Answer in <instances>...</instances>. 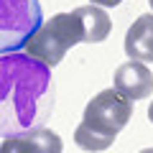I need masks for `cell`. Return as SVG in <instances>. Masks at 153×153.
I'll return each instance as SVG.
<instances>
[{
  "label": "cell",
  "instance_id": "6da1fadb",
  "mask_svg": "<svg viewBox=\"0 0 153 153\" xmlns=\"http://www.w3.org/2000/svg\"><path fill=\"white\" fill-rule=\"evenodd\" d=\"M51 69L23 51L0 56V135L46 128L54 110Z\"/></svg>",
  "mask_w": 153,
  "mask_h": 153
},
{
  "label": "cell",
  "instance_id": "7a4b0ae2",
  "mask_svg": "<svg viewBox=\"0 0 153 153\" xmlns=\"http://www.w3.org/2000/svg\"><path fill=\"white\" fill-rule=\"evenodd\" d=\"M82 41V26L76 13H56L49 21H44L41 26L33 31V36L23 44V54H28L31 59L41 61L51 69L66 56V51Z\"/></svg>",
  "mask_w": 153,
  "mask_h": 153
},
{
  "label": "cell",
  "instance_id": "3957f363",
  "mask_svg": "<svg viewBox=\"0 0 153 153\" xmlns=\"http://www.w3.org/2000/svg\"><path fill=\"white\" fill-rule=\"evenodd\" d=\"M133 115V102L128 97H123L117 89H102L87 102L82 112V123L79 125L84 130L94 133L100 138H107L115 143L117 133L130 123Z\"/></svg>",
  "mask_w": 153,
  "mask_h": 153
},
{
  "label": "cell",
  "instance_id": "277c9868",
  "mask_svg": "<svg viewBox=\"0 0 153 153\" xmlns=\"http://www.w3.org/2000/svg\"><path fill=\"white\" fill-rule=\"evenodd\" d=\"M41 23L44 10L38 0H0V56L23 49Z\"/></svg>",
  "mask_w": 153,
  "mask_h": 153
},
{
  "label": "cell",
  "instance_id": "5b68a950",
  "mask_svg": "<svg viewBox=\"0 0 153 153\" xmlns=\"http://www.w3.org/2000/svg\"><path fill=\"white\" fill-rule=\"evenodd\" d=\"M112 84H115L112 89H117L123 97H128L130 102H138V100H146L153 92V71L146 64L130 59L115 69Z\"/></svg>",
  "mask_w": 153,
  "mask_h": 153
},
{
  "label": "cell",
  "instance_id": "8992f818",
  "mask_svg": "<svg viewBox=\"0 0 153 153\" xmlns=\"http://www.w3.org/2000/svg\"><path fill=\"white\" fill-rule=\"evenodd\" d=\"M64 143H61L59 133L49 130V128H36V130L21 133V135L3 138L0 143V153H61Z\"/></svg>",
  "mask_w": 153,
  "mask_h": 153
},
{
  "label": "cell",
  "instance_id": "52a82bcc",
  "mask_svg": "<svg viewBox=\"0 0 153 153\" xmlns=\"http://www.w3.org/2000/svg\"><path fill=\"white\" fill-rule=\"evenodd\" d=\"M125 54L133 61L153 64V13H143L125 33Z\"/></svg>",
  "mask_w": 153,
  "mask_h": 153
},
{
  "label": "cell",
  "instance_id": "ba28073f",
  "mask_svg": "<svg viewBox=\"0 0 153 153\" xmlns=\"http://www.w3.org/2000/svg\"><path fill=\"white\" fill-rule=\"evenodd\" d=\"M76 18H79V26H82V41L84 44H102L105 38L110 36L112 31V18L107 16L105 8L97 5H82V8H74Z\"/></svg>",
  "mask_w": 153,
  "mask_h": 153
},
{
  "label": "cell",
  "instance_id": "9c48e42d",
  "mask_svg": "<svg viewBox=\"0 0 153 153\" xmlns=\"http://www.w3.org/2000/svg\"><path fill=\"white\" fill-rule=\"evenodd\" d=\"M89 3L97 8H115V5H120L123 0H89Z\"/></svg>",
  "mask_w": 153,
  "mask_h": 153
},
{
  "label": "cell",
  "instance_id": "30bf717a",
  "mask_svg": "<svg viewBox=\"0 0 153 153\" xmlns=\"http://www.w3.org/2000/svg\"><path fill=\"white\" fill-rule=\"evenodd\" d=\"M148 120L153 123V102H151V107H148Z\"/></svg>",
  "mask_w": 153,
  "mask_h": 153
},
{
  "label": "cell",
  "instance_id": "8fae6325",
  "mask_svg": "<svg viewBox=\"0 0 153 153\" xmlns=\"http://www.w3.org/2000/svg\"><path fill=\"white\" fill-rule=\"evenodd\" d=\"M138 153H153V148H143V151H138Z\"/></svg>",
  "mask_w": 153,
  "mask_h": 153
},
{
  "label": "cell",
  "instance_id": "7c38bea8",
  "mask_svg": "<svg viewBox=\"0 0 153 153\" xmlns=\"http://www.w3.org/2000/svg\"><path fill=\"white\" fill-rule=\"evenodd\" d=\"M148 5H151V10H153V0H148Z\"/></svg>",
  "mask_w": 153,
  "mask_h": 153
}]
</instances>
